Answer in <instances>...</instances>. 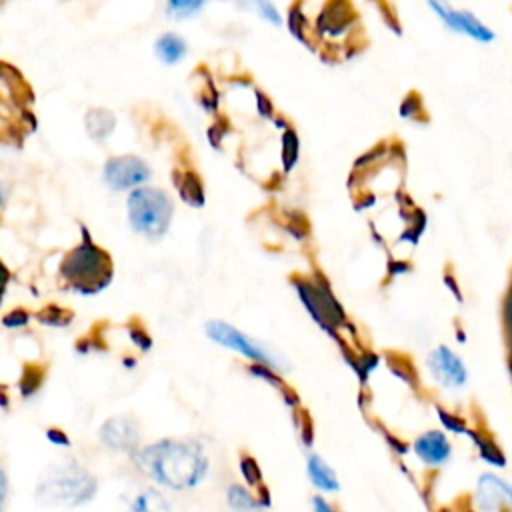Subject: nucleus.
Returning <instances> with one entry per match:
<instances>
[{
    "label": "nucleus",
    "instance_id": "1",
    "mask_svg": "<svg viewBox=\"0 0 512 512\" xmlns=\"http://www.w3.org/2000/svg\"><path fill=\"white\" fill-rule=\"evenodd\" d=\"M138 464L162 486L188 490L202 482L208 460L190 440H160L138 452Z\"/></svg>",
    "mask_w": 512,
    "mask_h": 512
},
{
    "label": "nucleus",
    "instance_id": "2",
    "mask_svg": "<svg viewBox=\"0 0 512 512\" xmlns=\"http://www.w3.org/2000/svg\"><path fill=\"white\" fill-rule=\"evenodd\" d=\"M96 478L76 462H60L50 466L40 482L36 496L50 506H82L96 494Z\"/></svg>",
    "mask_w": 512,
    "mask_h": 512
},
{
    "label": "nucleus",
    "instance_id": "3",
    "mask_svg": "<svg viewBox=\"0 0 512 512\" xmlns=\"http://www.w3.org/2000/svg\"><path fill=\"white\" fill-rule=\"evenodd\" d=\"M62 276L80 292H98L110 282L112 266L106 252L82 242L64 258Z\"/></svg>",
    "mask_w": 512,
    "mask_h": 512
},
{
    "label": "nucleus",
    "instance_id": "4",
    "mask_svg": "<svg viewBox=\"0 0 512 512\" xmlns=\"http://www.w3.org/2000/svg\"><path fill=\"white\" fill-rule=\"evenodd\" d=\"M128 218L134 230L158 238L170 226L172 202L162 190L138 188L128 198Z\"/></svg>",
    "mask_w": 512,
    "mask_h": 512
},
{
    "label": "nucleus",
    "instance_id": "5",
    "mask_svg": "<svg viewBox=\"0 0 512 512\" xmlns=\"http://www.w3.org/2000/svg\"><path fill=\"white\" fill-rule=\"evenodd\" d=\"M206 332H208V336L214 342H218V344H222L226 348L238 350L244 356H248V358H252V360H256L260 364H266V366H272V368H278L282 364V358L272 354L268 348H264L262 344H258L250 336L242 334L240 330H236V328H232V326H228V324H224L220 320L208 322Z\"/></svg>",
    "mask_w": 512,
    "mask_h": 512
},
{
    "label": "nucleus",
    "instance_id": "6",
    "mask_svg": "<svg viewBox=\"0 0 512 512\" xmlns=\"http://www.w3.org/2000/svg\"><path fill=\"white\" fill-rule=\"evenodd\" d=\"M296 286L304 306L324 330L332 332L334 326H340L344 322V312L328 288L310 282H298Z\"/></svg>",
    "mask_w": 512,
    "mask_h": 512
},
{
    "label": "nucleus",
    "instance_id": "7",
    "mask_svg": "<svg viewBox=\"0 0 512 512\" xmlns=\"http://www.w3.org/2000/svg\"><path fill=\"white\" fill-rule=\"evenodd\" d=\"M428 8L434 10L438 20L452 32L464 34L476 42H492L496 38V32L488 28L480 18H476L470 10L454 8L444 2H428Z\"/></svg>",
    "mask_w": 512,
    "mask_h": 512
},
{
    "label": "nucleus",
    "instance_id": "8",
    "mask_svg": "<svg viewBox=\"0 0 512 512\" xmlns=\"http://www.w3.org/2000/svg\"><path fill=\"white\" fill-rule=\"evenodd\" d=\"M428 370L432 378L448 390H458L468 382V370L464 362L448 346H438L428 354Z\"/></svg>",
    "mask_w": 512,
    "mask_h": 512
},
{
    "label": "nucleus",
    "instance_id": "9",
    "mask_svg": "<svg viewBox=\"0 0 512 512\" xmlns=\"http://www.w3.org/2000/svg\"><path fill=\"white\" fill-rule=\"evenodd\" d=\"M148 176H150L148 166L140 158H136V156L112 158L104 166V180L114 190H124V188L138 186V184L146 182Z\"/></svg>",
    "mask_w": 512,
    "mask_h": 512
},
{
    "label": "nucleus",
    "instance_id": "10",
    "mask_svg": "<svg viewBox=\"0 0 512 512\" xmlns=\"http://www.w3.org/2000/svg\"><path fill=\"white\" fill-rule=\"evenodd\" d=\"M100 438L112 450H122V452L132 450L138 444V438H140L138 424L132 418H126V416L110 418L100 428Z\"/></svg>",
    "mask_w": 512,
    "mask_h": 512
},
{
    "label": "nucleus",
    "instance_id": "11",
    "mask_svg": "<svg viewBox=\"0 0 512 512\" xmlns=\"http://www.w3.org/2000/svg\"><path fill=\"white\" fill-rule=\"evenodd\" d=\"M414 452L422 462H426L430 466H440L450 458L452 448H450L448 438L442 432L428 430L416 438Z\"/></svg>",
    "mask_w": 512,
    "mask_h": 512
},
{
    "label": "nucleus",
    "instance_id": "12",
    "mask_svg": "<svg viewBox=\"0 0 512 512\" xmlns=\"http://www.w3.org/2000/svg\"><path fill=\"white\" fill-rule=\"evenodd\" d=\"M308 476H310L312 484L320 490H326V492L338 490V478H336L334 470L318 454L308 456Z\"/></svg>",
    "mask_w": 512,
    "mask_h": 512
},
{
    "label": "nucleus",
    "instance_id": "13",
    "mask_svg": "<svg viewBox=\"0 0 512 512\" xmlns=\"http://www.w3.org/2000/svg\"><path fill=\"white\" fill-rule=\"evenodd\" d=\"M126 512H170L168 502L154 488L140 490L126 506Z\"/></svg>",
    "mask_w": 512,
    "mask_h": 512
},
{
    "label": "nucleus",
    "instance_id": "14",
    "mask_svg": "<svg viewBox=\"0 0 512 512\" xmlns=\"http://www.w3.org/2000/svg\"><path fill=\"white\" fill-rule=\"evenodd\" d=\"M226 496H228V504L234 512H262L266 506L262 500H258L244 486H238V484L228 486Z\"/></svg>",
    "mask_w": 512,
    "mask_h": 512
},
{
    "label": "nucleus",
    "instance_id": "15",
    "mask_svg": "<svg viewBox=\"0 0 512 512\" xmlns=\"http://www.w3.org/2000/svg\"><path fill=\"white\" fill-rule=\"evenodd\" d=\"M156 54L166 64H176L186 54V42L176 34H164L156 42Z\"/></svg>",
    "mask_w": 512,
    "mask_h": 512
},
{
    "label": "nucleus",
    "instance_id": "16",
    "mask_svg": "<svg viewBox=\"0 0 512 512\" xmlns=\"http://www.w3.org/2000/svg\"><path fill=\"white\" fill-rule=\"evenodd\" d=\"M114 122H116L114 114L108 110H102V108H94L86 114V130L96 140L106 138L114 128Z\"/></svg>",
    "mask_w": 512,
    "mask_h": 512
},
{
    "label": "nucleus",
    "instance_id": "17",
    "mask_svg": "<svg viewBox=\"0 0 512 512\" xmlns=\"http://www.w3.org/2000/svg\"><path fill=\"white\" fill-rule=\"evenodd\" d=\"M180 196L192 204V206H202L204 202V196H202V184L198 182L196 176L192 174H186L182 178V184H180Z\"/></svg>",
    "mask_w": 512,
    "mask_h": 512
},
{
    "label": "nucleus",
    "instance_id": "18",
    "mask_svg": "<svg viewBox=\"0 0 512 512\" xmlns=\"http://www.w3.org/2000/svg\"><path fill=\"white\" fill-rule=\"evenodd\" d=\"M282 158H284V168L290 170L298 158V138L294 132H286L282 138Z\"/></svg>",
    "mask_w": 512,
    "mask_h": 512
},
{
    "label": "nucleus",
    "instance_id": "19",
    "mask_svg": "<svg viewBox=\"0 0 512 512\" xmlns=\"http://www.w3.org/2000/svg\"><path fill=\"white\" fill-rule=\"evenodd\" d=\"M240 468H242V474L244 478L248 480V484H258L260 482V470H258V464L250 458V456H244L242 462H240Z\"/></svg>",
    "mask_w": 512,
    "mask_h": 512
},
{
    "label": "nucleus",
    "instance_id": "20",
    "mask_svg": "<svg viewBox=\"0 0 512 512\" xmlns=\"http://www.w3.org/2000/svg\"><path fill=\"white\" fill-rule=\"evenodd\" d=\"M200 8H202V2H170L166 6V10H170L176 16H188Z\"/></svg>",
    "mask_w": 512,
    "mask_h": 512
},
{
    "label": "nucleus",
    "instance_id": "21",
    "mask_svg": "<svg viewBox=\"0 0 512 512\" xmlns=\"http://www.w3.org/2000/svg\"><path fill=\"white\" fill-rule=\"evenodd\" d=\"M504 326H506L508 342H510V348H512V286H510V290H508L506 304H504Z\"/></svg>",
    "mask_w": 512,
    "mask_h": 512
},
{
    "label": "nucleus",
    "instance_id": "22",
    "mask_svg": "<svg viewBox=\"0 0 512 512\" xmlns=\"http://www.w3.org/2000/svg\"><path fill=\"white\" fill-rule=\"evenodd\" d=\"M256 8L260 10V14H262L266 20H270L272 24H280V14H278V10H276L270 2H258Z\"/></svg>",
    "mask_w": 512,
    "mask_h": 512
},
{
    "label": "nucleus",
    "instance_id": "23",
    "mask_svg": "<svg viewBox=\"0 0 512 512\" xmlns=\"http://www.w3.org/2000/svg\"><path fill=\"white\" fill-rule=\"evenodd\" d=\"M312 510L314 512H334V508L322 496H314L312 498Z\"/></svg>",
    "mask_w": 512,
    "mask_h": 512
},
{
    "label": "nucleus",
    "instance_id": "24",
    "mask_svg": "<svg viewBox=\"0 0 512 512\" xmlns=\"http://www.w3.org/2000/svg\"><path fill=\"white\" fill-rule=\"evenodd\" d=\"M6 492H8V480H6V472L0 468V512L4 510V500H6Z\"/></svg>",
    "mask_w": 512,
    "mask_h": 512
},
{
    "label": "nucleus",
    "instance_id": "25",
    "mask_svg": "<svg viewBox=\"0 0 512 512\" xmlns=\"http://www.w3.org/2000/svg\"><path fill=\"white\" fill-rule=\"evenodd\" d=\"M6 280H8V272L0 264V298H2V292H4V286H6Z\"/></svg>",
    "mask_w": 512,
    "mask_h": 512
},
{
    "label": "nucleus",
    "instance_id": "26",
    "mask_svg": "<svg viewBox=\"0 0 512 512\" xmlns=\"http://www.w3.org/2000/svg\"><path fill=\"white\" fill-rule=\"evenodd\" d=\"M48 436L52 438V442H58V444H68V442H66V438H64L60 432H56V434H54V430H50V432H48Z\"/></svg>",
    "mask_w": 512,
    "mask_h": 512
},
{
    "label": "nucleus",
    "instance_id": "27",
    "mask_svg": "<svg viewBox=\"0 0 512 512\" xmlns=\"http://www.w3.org/2000/svg\"><path fill=\"white\" fill-rule=\"evenodd\" d=\"M4 200H6V194H4V188L0 186V206L4 204Z\"/></svg>",
    "mask_w": 512,
    "mask_h": 512
}]
</instances>
